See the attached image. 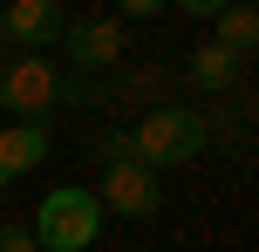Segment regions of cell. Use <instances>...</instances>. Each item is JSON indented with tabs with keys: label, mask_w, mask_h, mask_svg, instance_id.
Here are the masks:
<instances>
[{
	"label": "cell",
	"mask_w": 259,
	"mask_h": 252,
	"mask_svg": "<svg viewBox=\"0 0 259 252\" xmlns=\"http://www.w3.org/2000/svg\"><path fill=\"white\" fill-rule=\"evenodd\" d=\"M211 123L198 116V109H178V103H157L143 109L137 123H130V143H137V164L143 171H164V164H191L198 150H205Z\"/></svg>",
	"instance_id": "6da1fadb"
},
{
	"label": "cell",
	"mask_w": 259,
	"mask_h": 252,
	"mask_svg": "<svg viewBox=\"0 0 259 252\" xmlns=\"http://www.w3.org/2000/svg\"><path fill=\"white\" fill-rule=\"evenodd\" d=\"M34 245L41 252H89L96 239H103V205H96V191L82 184H55L48 198L34 205Z\"/></svg>",
	"instance_id": "7a4b0ae2"
},
{
	"label": "cell",
	"mask_w": 259,
	"mask_h": 252,
	"mask_svg": "<svg viewBox=\"0 0 259 252\" xmlns=\"http://www.w3.org/2000/svg\"><path fill=\"white\" fill-rule=\"evenodd\" d=\"M55 103H62V75H55L48 55H7V75H0V109H14V123L48 130Z\"/></svg>",
	"instance_id": "3957f363"
},
{
	"label": "cell",
	"mask_w": 259,
	"mask_h": 252,
	"mask_svg": "<svg viewBox=\"0 0 259 252\" xmlns=\"http://www.w3.org/2000/svg\"><path fill=\"white\" fill-rule=\"evenodd\" d=\"M96 205H109L116 218H157V212H164V177L143 171V164H103Z\"/></svg>",
	"instance_id": "277c9868"
},
{
	"label": "cell",
	"mask_w": 259,
	"mask_h": 252,
	"mask_svg": "<svg viewBox=\"0 0 259 252\" xmlns=\"http://www.w3.org/2000/svg\"><path fill=\"white\" fill-rule=\"evenodd\" d=\"M62 27H68V14L55 7V0H14V7H0V48L41 55V48L62 41Z\"/></svg>",
	"instance_id": "5b68a950"
},
{
	"label": "cell",
	"mask_w": 259,
	"mask_h": 252,
	"mask_svg": "<svg viewBox=\"0 0 259 252\" xmlns=\"http://www.w3.org/2000/svg\"><path fill=\"white\" fill-rule=\"evenodd\" d=\"M62 48L75 68H116L123 48H130V27L116 21V14H82V21L62 27Z\"/></svg>",
	"instance_id": "8992f818"
},
{
	"label": "cell",
	"mask_w": 259,
	"mask_h": 252,
	"mask_svg": "<svg viewBox=\"0 0 259 252\" xmlns=\"http://www.w3.org/2000/svg\"><path fill=\"white\" fill-rule=\"evenodd\" d=\"M184 75H191V89H205V95H232L239 82H246V62H239V55H225L219 41H198Z\"/></svg>",
	"instance_id": "52a82bcc"
},
{
	"label": "cell",
	"mask_w": 259,
	"mask_h": 252,
	"mask_svg": "<svg viewBox=\"0 0 259 252\" xmlns=\"http://www.w3.org/2000/svg\"><path fill=\"white\" fill-rule=\"evenodd\" d=\"M34 164H48V130H34V123L0 130V191H7L14 177H27Z\"/></svg>",
	"instance_id": "ba28073f"
},
{
	"label": "cell",
	"mask_w": 259,
	"mask_h": 252,
	"mask_svg": "<svg viewBox=\"0 0 259 252\" xmlns=\"http://www.w3.org/2000/svg\"><path fill=\"white\" fill-rule=\"evenodd\" d=\"M219 41L225 55H239V62H252V48H259V14L252 7H219Z\"/></svg>",
	"instance_id": "9c48e42d"
},
{
	"label": "cell",
	"mask_w": 259,
	"mask_h": 252,
	"mask_svg": "<svg viewBox=\"0 0 259 252\" xmlns=\"http://www.w3.org/2000/svg\"><path fill=\"white\" fill-rule=\"evenodd\" d=\"M96 157H103V164H137V143H130L123 123H109V130L96 136Z\"/></svg>",
	"instance_id": "30bf717a"
},
{
	"label": "cell",
	"mask_w": 259,
	"mask_h": 252,
	"mask_svg": "<svg viewBox=\"0 0 259 252\" xmlns=\"http://www.w3.org/2000/svg\"><path fill=\"white\" fill-rule=\"evenodd\" d=\"M0 252H41V245H34V232H27V225L0 218Z\"/></svg>",
	"instance_id": "8fae6325"
},
{
	"label": "cell",
	"mask_w": 259,
	"mask_h": 252,
	"mask_svg": "<svg viewBox=\"0 0 259 252\" xmlns=\"http://www.w3.org/2000/svg\"><path fill=\"white\" fill-rule=\"evenodd\" d=\"M7 55H14V48H7ZM7 55H0V75H7Z\"/></svg>",
	"instance_id": "7c38bea8"
}]
</instances>
